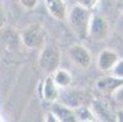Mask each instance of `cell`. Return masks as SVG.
Wrapping results in <instances>:
<instances>
[{
  "label": "cell",
  "mask_w": 123,
  "mask_h": 122,
  "mask_svg": "<svg viewBox=\"0 0 123 122\" xmlns=\"http://www.w3.org/2000/svg\"><path fill=\"white\" fill-rule=\"evenodd\" d=\"M92 16L93 15L89 9H86L79 4L74 5L71 9V11L67 13L69 26H71L72 31L79 37L88 36V29H89Z\"/></svg>",
  "instance_id": "cell-1"
},
{
  "label": "cell",
  "mask_w": 123,
  "mask_h": 122,
  "mask_svg": "<svg viewBox=\"0 0 123 122\" xmlns=\"http://www.w3.org/2000/svg\"><path fill=\"white\" fill-rule=\"evenodd\" d=\"M46 34L44 28L38 23H32L23 28L20 34L22 44L28 49H43Z\"/></svg>",
  "instance_id": "cell-2"
},
{
  "label": "cell",
  "mask_w": 123,
  "mask_h": 122,
  "mask_svg": "<svg viewBox=\"0 0 123 122\" xmlns=\"http://www.w3.org/2000/svg\"><path fill=\"white\" fill-rule=\"evenodd\" d=\"M61 54L56 46H44L38 59L39 67L48 75H52L60 67Z\"/></svg>",
  "instance_id": "cell-3"
},
{
  "label": "cell",
  "mask_w": 123,
  "mask_h": 122,
  "mask_svg": "<svg viewBox=\"0 0 123 122\" xmlns=\"http://www.w3.org/2000/svg\"><path fill=\"white\" fill-rule=\"evenodd\" d=\"M90 110L100 122H116V114L107 100L100 98L94 99Z\"/></svg>",
  "instance_id": "cell-4"
},
{
  "label": "cell",
  "mask_w": 123,
  "mask_h": 122,
  "mask_svg": "<svg viewBox=\"0 0 123 122\" xmlns=\"http://www.w3.org/2000/svg\"><path fill=\"white\" fill-rule=\"evenodd\" d=\"M68 58L76 66L80 68H88L92 64V55L83 45L76 44L68 49Z\"/></svg>",
  "instance_id": "cell-5"
},
{
  "label": "cell",
  "mask_w": 123,
  "mask_h": 122,
  "mask_svg": "<svg viewBox=\"0 0 123 122\" xmlns=\"http://www.w3.org/2000/svg\"><path fill=\"white\" fill-rule=\"evenodd\" d=\"M109 34V23L100 15H93L89 23L88 36H90L94 40H102Z\"/></svg>",
  "instance_id": "cell-6"
},
{
  "label": "cell",
  "mask_w": 123,
  "mask_h": 122,
  "mask_svg": "<svg viewBox=\"0 0 123 122\" xmlns=\"http://www.w3.org/2000/svg\"><path fill=\"white\" fill-rule=\"evenodd\" d=\"M51 112L57 117L60 122H79L76 116L74 109L65 105V104L54 101L51 106Z\"/></svg>",
  "instance_id": "cell-7"
},
{
  "label": "cell",
  "mask_w": 123,
  "mask_h": 122,
  "mask_svg": "<svg viewBox=\"0 0 123 122\" xmlns=\"http://www.w3.org/2000/svg\"><path fill=\"white\" fill-rule=\"evenodd\" d=\"M123 84V79L117 78L115 76H105L96 81L95 85L99 92L102 94H113L115 90Z\"/></svg>",
  "instance_id": "cell-8"
},
{
  "label": "cell",
  "mask_w": 123,
  "mask_h": 122,
  "mask_svg": "<svg viewBox=\"0 0 123 122\" xmlns=\"http://www.w3.org/2000/svg\"><path fill=\"white\" fill-rule=\"evenodd\" d=\"M45 5L52 17H55L60 21L66 20L68 12L65 0H45Z\"/></svg>",
  "instance_id": "cell-9"
},
{
  "label": "cell",
  "mask_w": 123,
  "mask_h": 122,
  "mask_svg": "<svg viewBox=\"0 0 123 122\" xmlns=\"http://www.w3.org/2000/svg\"><path fill=\"white\" fill-rule=\"evenodd\" d=\"M118 61V56L112 50H102L98 56L96 64L101 71H111L115 64Z\"/></svg>",
  "instance_id": "cell-10"
},
{
  "label": "cell",
  "mask_w": 123,
  "mask_h": 122,
  "mask_svg": "<svg viewBox=\"0 0 123 122\" xmlns=\"http://www.w3.org/2000/svg\"><path fill=\"white\" fill-rule=\"evenodd\" d=\"M43 99L46 101H51L54 103L59 99L60 96V92H59V87L56 85L52 76H48L44 82H43Z\"/></svg>",
  "instance_id": "cell-11"
},
{
  "label": "cell",
  "mask_w": 123,
  "mask_h": 122,
  "mask_svg": "<svg viewBox=\"0 0 123 122\" xmlns=\"http://www.w3.org/2000/svg\"><path fill=\"white\" fill-rule=\"evenodd\" d=\"M52 78H54L56 85L57 87H61V88H67V87H69V85H71V83H72V76H71V73H69L67 70H63V68H60V67L54 72Z\"/></svg>",
  "instance_id": "cell-12"
},
{
  "label": "cell",
  "mask_w": 123,
  "mask_h": 122,
  "mask_svg": "<svg viewBox=\"0 0 123 122\" xmlns=\"http://www.w3.org/2000/svg\"><path fill=\"white\" fill-rule=\"evenodd\" d=\"M74 112H76V116H77L78 121L93 120V117H94L92 110L88 109V108H76V109H74Z\"/></svg>",
  "instance_id": "cell-13"
},
{
  "label": "cell",
  "mask_w": 123,
  "mask_h": 122,
  "mask_svg": "<svg viewBox=\"0 0 123 122\" xmlns=\"http://www.w3.org/2000/svg\"><path fill=\"white\" fill-rule=\"evenodd\" d=\"M111 71H112V73H113L115 77L123 79V60H118L115 64V66L112 67Z\"/></svg>",
  "instance_id": "cell-14"
},
{
  "label": "cell",
  "mask_w": 123,
  "mask_h": 122,
  "mask_svg": "<svg viewBox=\"0 0 123 122\" xmlns=\"http://www.w3.org/2000/svg\"><path fill=\"white\" fill-rule=\"evenodd\" d=\"M18 1H20V4H21L25 9L32 10V9H34V7L38 5L39 0H18Z\"/></svg>",
  "instance_id": "cell-15"
},
{
  "label": "cell",
  "mask_w": 123,
  "mask_h": 122,
  "mask_svg": "<svg viewBox=\"0 0 123 122\" xmlns=\"http://www.w3.org/2000/svg\"><path fill=\"white\" fill-rule=\"evenodd\" d=\"M98 3H99V0H79V5L89 9V10L94 9L98 5Z\"/></svg>",
  "instance_id": "cell-16"
},
{
  "label": "cell",
  "mask_w": 123,
  "mask_h": 122,
  "mask_svg": "<svg viewBox=\"0 0 123 122\" xmlns=\"http://www.w3.org/2000/svg\"><path fill=\"white\" fill-rule=\"evenodd\" d=\"M6 23V15H5V10H4V6L0 1V28H3Z\"/></svg>",
  "instance_id": "cell-17"
},
{
  "label": "cell",
  "mask_w": 123,
  "mask_h": 122,
  "mask_svg": "<svg viewBox=\"0 0 123 122\" xmlns=\"http://www.w3.org/2000/svg\"><path fill=\"white\" fill-rule=\"evenodd\" d=\"M113 95H115V98H116V100L118 103H123V84L121 87H118V88L115 90Z\"/></svg>",
  "instance_id": "cell-18"
},
{
  "label": "cell",
  "mask_w": 123,
  "mask_h": 122,
  "mask_svg": "<svg viewBox=\"0 0 123 122\" xmlns=\"http://www.w3.org/2000/svg\"><path fill=\"white\" fill-rule=\"evenodd\" d=\"M45 122H60V121L57 120V117H56L54 114L50 111V112H48V114L45 115Z\"/></svg>",
  "instance_id": "cell-19"
},
{
  "label": "cell",
  "mask_w": 123,
  "mask_h": 122,
  "mask_svg": "<svg viewBox=\"0 0 123 122\" xmlns=\"http://www.w3.org/2000/svg\"><path fill=\"white\" fill-rule=\"evenodd\" d=\"M116 122H123V109H119L116 112Z\"/></svg>",
  "instance_id": "cell-20"
},
{
  "label": "cell",
  "mask_w": 123,
  "mask_h": 122,
  "mask_svg": "<svg viewBox=\"0 0 123 122\" xmlns=\"http://www.w3.org/2000/svg\"><path fill=\"white\" fill-rule=\"evenodd\" d=\"M79 122H93V120H84V121H79Z\"/></svg>",
  "instance_id": "cell-21"
},
{
  "label": "cell",
  "mask_w": 123,
  "mask_h": 122,
  "mask_svg": "<svg viewBox=\"0 0 123 122\" xmlns=\"http://www.w3.org/2000/svg\"><path fill=\"white\" fill-rule=\"evenodd\" d=\"M0 122H5V121H4V118H3L1 116H0Z\"/></svg>",
  "instance_id": "cell-22"
},
{
  "label": "cell",
  "mask_w": 123,
  "mask_h": 122,
  "mask_svg": "<svg viewBox=\"0 0 123 122\" xmlns=\"http://www.w3.org/2000/svg\"><path fill=\"white\" fill-rule=\"evenodd\" d=\"M121 9H122V11H123V3H122V5H121Z\"/></svg>",
  "instance_id": "cell-23"
}]
</instances>
